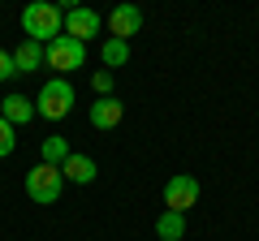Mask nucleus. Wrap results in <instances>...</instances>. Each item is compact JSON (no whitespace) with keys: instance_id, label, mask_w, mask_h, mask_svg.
<instances>
[{"instance_id":"f257e3e1","label":"nucleus","mask_w":259,"mask_h":241,"mask_svg":"<svg viewBox=\"0 0 259 241\" xmlns=\"http://www.w3.org/2000/svg\"><path fill=\"white\" fill-rule=\"evenodd\" d=\"M65 18H61V9L56 5H48V0H35V5H26L22 9V30H26V39H35V43H52V39H61L65 35Z\"/></svg>"},{"instance_id":"f03ea898","label":"nucleus","mask_w":259,"mask_h":241,"mask_svg":"<svg viewBox=\"0 0 259 241\" xmlns=\"http://www.w3.org/2000/svg\"><path fill=\"white\" fill-rule=\"evenodd\" d=\"M35 112L48 120H65L69 112H74V86H69V78H52V82H44V91L35 95Z\"/></svg>"},{"instance_id":"7ed1b4c3","label":"nucleus","mask_w":259,"mask_h":241,"mask_svg":"<svg viewBox=\"0 0 259 241\" xmlns=\"http://www.w3.org/2000/svg\"><path fill=\"white\" fill-rule=\"evenodd\" d=\"M44 61H48L52 69H61V78H65V74H74V69H82V61H87V43H78V39L61 35V39H52V43L44 47Z\"/></svg>"},{"instance_id":"20e7f679","label":"nucleus","mask_w":259,"mask_h":241,"mask_svg":"<svg viewBox=\"0 0 259 241\" xmlns=\"http://www.w3.org/2000/svg\"><path fill=\"white\" fill-rule=\"evenodd\" d=\"M61 186H65V176H61V168H52V164H35L26 172V194L35 198V203H56L61 198Z\"/></svg>"},{"instance_id":"39448f33","label":"nucleus","mask_w":259,"mask_h":241,"mask_svg":"<svg viewBox=\"0 0 259 241\" xmlns=\"http://www.w3.org/2000/svg\"><path fill=\"white\" fill-rule=\"evenodd\" d=\"M194 203H199V181H194L190 172H177V176H168V186H164V211L186 215Z\"/></svg>"},{"instance_id":"423d86ee","label":"nucleus","mask_w":259,"mask_h":241,"mask_svg":"<svg viewBox=\"0 0 259 241\" xmlns=\"http://www.w3.org/2000/svg\"><path fill=\"white\" fill-rule=\"evenodd\" d=\"M100 26H104V18L95 9H87V5H69V9H65V35L78 39V43L95 39V35H100Z\"/></svg>"},{"instance_id":"0eeeda50","label":"nucleus","mask_w":259,"mask_h":241,"mask_svg":"<svg viewBox=\"0 0 259 241\" xmlns=\"http://www.w3.org/2000/svg\"><path fill=\"white\" fill-rule=\"evenodd\" d=\"M108 30H112V39H134L143 30V9H134V5H117V9L108 13Z\"/></svg>"},{"instance_id":"6e6552de","label":"nucleus","mask_w":259,"mask_h":241,"mask_svg":"<svg viewBox=\"0 0 259 241\" xmlns=\"http://www.w3.org/2000/svg\"><path fill=\"white\" fill-rule=\"evenodd\" d=\"M0 116L18 130V125H30L39 112H35V99H26V95H5V99H0Z\"/></svg>"},{"instance_id":"1a4fd4ad","label":"nucleus","mask_w":259,"mask_h":241,"mask_svg":"<svg viewBox=\"0 0 259 241\" xmlns=\"http://www.w3.org/2000/svg\"><path fill=\"white\" fill-rule=\"evenodd\" d=\"M121 116H125V103H121L117 95H108V99H95V103H91V125H95V130H117Z\"/></svg>"},{"instance_id":"9d476101","label":"nucleus","mask_w":259,"mask_h":241,"mask_svg":"<svg viewBox=\"0 0 259 241\" xmlns=\"http://www.w3.org/2000/svg\"><path fill=\"white\" fill-rule=\"evenodd\" d=\"M95 172H100V168H95L91 155H69V159L61 164V176H65V181H74V186H91Z\"/></svg>"},{"instance_id":"9b49d317","label":"nucleus","mask_w":259,"mask_h":241,"mask_svg":"<svg viewBox=\"0 0 259 241\" xmlns=\"http://www.w3.org/2000/svg\"><path fill=\"white\" fill-rule=\"evenodd\" d=\"M13 65H18V74L39 69V65H44V43H35V39H22V47L13 52Z\"/></svg>"},{"instance_id":"f8f14e48","label":"nucleus","mask_w":259,"mask_h":241,"mask_svg":"<svg viewBox=\"0 0 259 241\" xmlns=\"http://www.w3.org/2000/svg\"><path fill=\"white\" fill-rule=\"evenodd\" d=\"M156 237H160V241H182V237H186V215H177V211H160V220H156Z\"/></svg>"},{"instance_id":"ddd939ff","label":"nucleus","mask_w":259,"mask_h":241,"mask_svg":"<svg viewBox=\"0 0 259 241\" xmlns=\"http://www.w3.org/2000/svg\"><path fill=\"white\" fill-rule=\"evenodd\" d=\"M100 61H104V65H108V74H112V69H121V65H125V61H130V43H125V39H104V47H100Z\"/></svg>"},{"instance_id":"4468645a","label":"nucleus","mask_w":259,"mask_h":241,"mask_svg":"<svg viewBox=\"0 0 259 241\" xmlns=\"http://www.w3.org/2000/svg\"><path fill=\"white\" fill-rule=\"evenodd\" d=\"M39 155H44L39 164H52V168H61L65 159L74 155V151H69V142H65L61 134H56V138H44V147H39Z\"/></svg>"},{"instance_id":"2eb2a0df","label":"nucleus","mask_w":259,"mask_h":241,"mask_svg":"<svg viewBox=\"0 0 259 241\" xmlns=\"http://www.w3.org/2000/svg\"><path fill=\"white\" fill-rule=\"evenodd\" d=\"M112 86H117V78H112L108 69H95V78H91V91L100 95V99H108V95H112Z\"/></svg>"},{"instance_id":"dca6fc26","label":"nucleus","mask_w":259,"mask_h":241,"mask_svg":"<svg viewBox=\"0 0 259 241\" xmlns=\"http://www.w3.org/2000/svg\"><path fill=\"white\" fill-rule=\"evenodd\" d=\"M13 147H18V138H13V125L5 116H0V159L5 155H13Z\"/></svg>"},{"instance_id":"f3484780","label":"nucleus","mask_w":259,"mask_h":241,"mask_svg":"<svg viewBox=\"0 0 259 241\" xmlns=\"http://www.w3.org/2000/svg\"><path fill=\"white\" fill-rule=\"evenodd\" d=\"M13 74H18V65H13V52H5V47H0V82H9Z\"/></svg>"}]
</instances>
